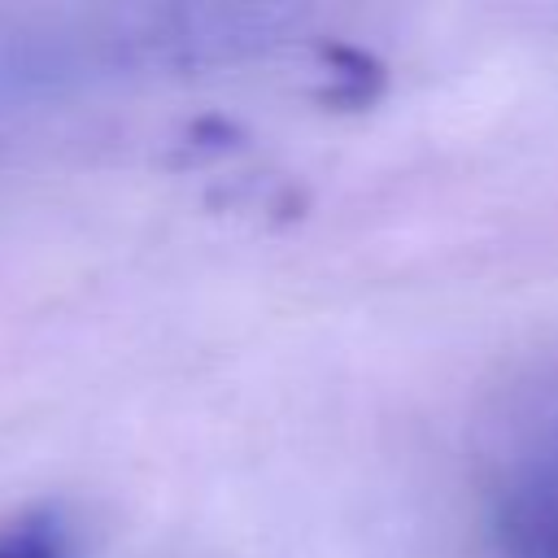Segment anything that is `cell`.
Masks as SVG:
<instances>
[{
  "instance_id": "obj_1",
  "label": "cell",
  "mask_w": 558,
  "mask_h": 558,
  "mask_svg": "<svg viewBox=\"0 0 558 558\" xmlns=\"http://www.w3.org/2000/svg\"><path fill=\"white\" fill-rule=\"evenodd\" d=\"M488 541L501 558H558V375L532 384L488 449Z\"/></svg>"
},
{
  "instance_id": "obj_2",
  "label": "cell",
  "mask_w": 558,
  "mask_h": 558,
  "mask_svg": "<svg viewBox=\"0 0 558 558\" xmlns=\"http://www.w3.org/2000/svg\"><path fill=\"white\" fill-rule=\"evenodd\" d=\"M0 558H78L74 527L57 506H35L0 523Z\"/></svg>"
}]
</instances>
